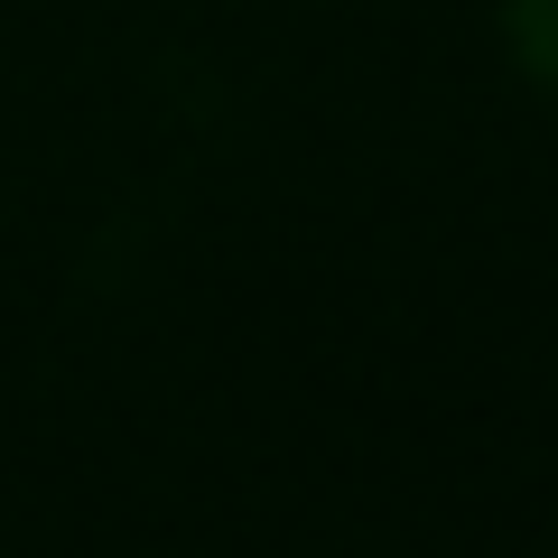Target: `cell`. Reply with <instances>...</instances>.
Segmentation results:
<instances>
[{"mask_svg": "<svg viewBox=\"0 0 558 558\" xmlns=\"http://www.w3.org/2000/svg\"><path fill=\"white\" fill-rule=\"evenodd\" d=\"M512 47L531 57L539 84H558V0H512Z\"/></svg>", "mask_w": 558, "mask_h": 558, "instance_id": "6da1fadb", "label": "cell"}]
</instances>
